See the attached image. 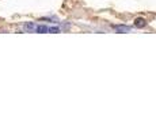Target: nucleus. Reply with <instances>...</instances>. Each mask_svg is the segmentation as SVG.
<instances>
[{
  "instance_id": "2",
  "label": "nucleus",
  "mask_w": 156,
  "mask_h": 135,
  "mask_svg": "<svg viewBox=\"0 0 156 135\" xmlns=\"http://www.w3.org/2000/svg\"><path fill=\"white\" fill-rule=\"evenodd\" d=\"M23 29H25V31H34L36 30V24L33 23V22H27V23H25L23 24Z\"/></svg>"
},
{
  "instance_id": "5",
  "label": "nucleus",
  "mask_w": 156,
  "mask_h": 135,
  "mask_svg": "<svg viewBox=\"0 0 156 135\" xmlns=\"http://www.w3.org/2000/svg\"><path fill=\"white\" fill-rule=\"evenodd\" d=\"M48 32H52V34H57V32H60V29H59V27H49V29H48Z\"/></svg>"
},
{
  "instance_id": "1",
  "label": "nucleus",
  "mask_w": 156,
  "mask_h": 135,
  "mask_svg": "<svg viewBox=\"0 0 156 135\" xmlns=\"http://www.w3.org/2000/svg\"><path fill=\"white\" fill-rule=\"evenodd\" d=\"M114 29H115V31L121 32V34H124V32H130L129 26H114Z\"/></svg>"
},
{
  "instance_id": "4",
  "label": "nucleus",
  "mask_w": 156,
  "mask_h": 135,
  "mask_svg": "<svg viewBox=\"0 0 156 135\" xmlns=\"http://www.w3.org/2000/svg\"><path fill=\"white\" fill-rule=\"evenodd\" d=\"M48 29H49L48 26H44V24H41V26H37V27H36V31L38 32V34H45V32H48Z\"/></svg>"
},
{
  "instance_id": "3",
  "label": "nucleus",
  "mask_w": 156,
  "mask_h": 135,
  "mask_svg": "<svg viewBox=\"0 0 156 135\" xmlns=\"http://www.w3.org/2000/svg\"><path fill=\"white\" fill-rule=\"evenodd\" d=\"M145 24H147V23H145V21L143 18H137L134 21V26L138 27V29H143V27H145Z\"/></svg>"
}]
</instances>
